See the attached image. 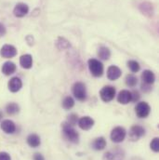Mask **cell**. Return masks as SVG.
<instances>
[{"label": "cell", "mask_w": 159, "mask_h": 160, "mask_svg": "<svg viewBox=\"0 0 159 160\" xmlns=\"http://www.w3.org/2000/svg\"><path fill=\"white\" fill-rule=\"evenodd\" d=\"M62 128L63 134L67 138V140H69L73 143H77L79 142V134L75 129L74 126L68 124L67 122H64V123H62Z\"/></svg>", "instance_id": "obj_1"}, {"label": "cell", "mask_w": 159, "mask_h": 160, "mask_svg": "<svg viewBox=\"0 0 159 160\" xmlns=\"http://www.w3.org/2000/svg\"><path fill=\"white\" fill-rule=\"evenodd\" d=\"M88 69L90 74L95 78H101L103 75L104 67L102 62H100L97 59H89L87 62Z\"/></svg>", "instance_id": "obj_2"}, {"label": "cell", "mask_w": 159, "mask_h": 160, "mask_svg": "<svg viewBox=\"0 0 159 160\" xmlns=\"http://www.w3.org/2000/svg\"><path fill=\"white\" fill-rule=\"evenodd\" d=\"M72 92L77 100L83 102L87 99V88L86 85L82 82H76L73 85Z\"/></svg>", "instance_id": "obj_3"}, {"label": "cell", "mask_w": 159, "mask_h": 160, "mask_svg": "<svg viewBox=\"0 0 159 160\" xmlns=\"http://www.w3.org/2000/svg\"><path fill=\"white\" fill-rule=\"evenodd\" d=\"M100 97L104 102H109L116 97V88L113 86H105L100 91Z\"/></svg>", "instance_id": "obj_4"}, {"label": "cell", "mask_w": 159, "mask_h": 160, "mask_svg": "<svg viewBox=\"0 0 159 160\" xmlns=\"http://www.w3.org/2000/svg\"><path fill=\"white\" fill-rule=\"evenodd\" d=\"M150 112H151V107L145 102H138L136 107H135V113H136L137 117L140 118H147L150 115Z\"/></svg>", "instance_id": "obj_5"}, {"label": "cell", "mask_w": 159, "mask_h": 160, "mask_svg": "<svg viewBox=\"0 0 159 160\" xmlns=\"http://www.w3.org/2000/svg\"><path fill=\"white\" fill-rule=\"evenodd\" d=\"M126 136H127V131L122 127L115 128L111 132V140L116 143L122 142L125 140Z\"/></svg>", "instance_id": "obj_6"}, {"label": "cell", "mask_w": 159, "mask_h": 160, "mask_svg": "<svg viewBox=\"0 0 159 160\" xmlns=\"http://www.w3.org/2000/svg\"><path fill=\"white\" fill-rule=\"evenodd\" d=\"M145 134V129L139 125H134L130 128L129 130V139L133 142L138 141L139 139H141L142 136H144Z\"/></svg>", "instance_id": "obj_7"}, {"label": "cell", "mask_w": 159, "mask_h": 160, "mask_svg": "<svg viewBox=\"0 0 159 160\" xmlns=\"http://www.w3.org/2000/svg\"><path fill=\"white\" fill-rule=\"evenodd\" d=\"M0 55L6 59H11L17 55V49L12 45H4L0 50Z\"/></svg>", "instance_id": "obj_8"}, {"label": "cell", "mask_w": 159, "mask_h": 160, "mask_svg": "<svg viewBox=\"0 0 159 160\" xmlns=\"http://www.w3.org/2000/svg\"><path fill=\"white\" fill-rule=\"evenodd\" d=\"M28 12H29V7L24 3H18L13 9V14L17 18H22L25 15H27Z\"/></svg>", "instance_id": "obj_9"}, {"label": "cell", "mask_w": 159, "mask_h": 160, "mask_svg": "<svg viewBox=\"0 0 159 160\" xmlns=\"http://www.w3.org/2000/svg\"><path fill=\"white\" fill-rule=\"evenodd\" d=\"M122 75V71L118 66L117 65H111L107 69V78L109 80L115 81L120 78Z\"/></svg>", "instance_id": "obj_10"}, {"label": "cell", "mask_w": 159, "mask_h": 160, "mask_svg": "<svg viewBox=\"0 0 159 160\" xmlns=\"http://www.w3.org/2000/svg\"><path fill=\"white\" fill-rule=\"evenodd\" d=\"M22 87V82L21 78L15 77V78H12L11 79L8 81L7 83V88L9 89V91L15 93V92H18Z\"/></svg>", "instance_id": "obj_11"}, {"label": "cell", "mask_w": 159, "mask_h": 160, "mask_svg": "<svg viewBox=\"0 0 159 160\" xmlns=\"http://www.w3.org/2000/svg\"><path fill=\"white\" fill-rule=\"evenodd\" d=\"M1 129L7 134H12L16 131V125L13 121L9 119L3 120L1 123Z\"/></svg>", "instance_id": "obj_12"}, {"label": "cell", "mask_w": 159, "mask_h": 160, "mask_svg": "<svg viewBox=\"0 0 159 160\" xmlns=\"http://www.w3.org/2000/svg\"><path fill=\"white\" fill-rule=\"evenodd\" d=\"M78 126L81 129L83 130H89L93 126H94V120L90 117H83L80 119H78Z\"/></svg>", "instance_id": "obj_13"}, {"label": "cell", "mask_w": 159, "mask_h": 160, "mask_svg": "<svg viewBox=\"0 0 159 160\" xmlns=\"http://www.w3.org/2000/svg\"><path fill=\"white\" fill-rule=\"evenodd\" d=\"M117 102L121 104H127L131 102V91L123 89L117 95Z\"/></svg>", "instance_id": "obj_14"}, {"label": "cell", "mask_w": 159, "mask_h": 160, "mask_svg": "<svg viewBox=\"0 0 159 160\" xmlns=\"http://www.w3.org/2000/svg\"><path fill=\"white\" fill-rule=\"evenodd\" d=\"M1 70L5 76H10L16 72V65L12 62H6L3 63Z\"/></svg>", "instance_id": "obj_15"}, {"label": "cell", "mask_w": 159, "mask_h": 160, "mask_svg": "<svg viewBox=\"0 0 159 160\" xmlns=\"http://www.w3.org/2000/svg\"><path fill=\"white\" fill-rule=\"evenodd\" d=\"M142 83L147 85H152L156 81V76L151 70H144L142 74Z\"/></svg>", "instance_id": "obj_16"}, {"label": "cell", "mask_w": 159, "mask_h": 160, "mask_svg": "<svg viewBox=\"0 0 159 160\" xmlns=\"http://www.w3.org/2000/svg\"><path fill=\"white\" fill-rule=\"evenodd\" d=\"M20 64L24 69H30L33 66V57L30 54H24L20 58Z\"/></svg>", "instance_id": "obj_17"}, {"label": "cell", "mask_w": 159, "mask_h": 160, "mask_svg": "<svg viewBox=\"0 0 159 160\" xmlns=\"http://www.w3.org/2000/svg\"><path fill=\"white\" fill-rule=\"evenodd\" d=\"M27 143L29 146L33 147V148H37L38 147L41 143V141H40V137L37 134H30L28 137H27Z\"/></svg>", "instance_id": "obj_18"}, {"label": "cell", "mask_w": 159, "mask_h": 160, "mask_svg": "<svg viewBox=\"0 0 159 160\" xmlns=\"http://www.w3.org/2000/svg\"><path fill=\"white\" fill-rule=\"evenodd\" d=\"M92 145H93V148L95 150L101 151V150H103L106 147V141H105V139L103 137H99V138L95 139Z\"/></svg>", "instance_id": "obj_19"}, {"label": "cell", "mask_w": 159, "mask_h": 160, "mask_svg": "<svg viewBox=\"0 0 159 160\" xmlns=\"http://www.w3.org/2000/svg\"><path fill=\"white\" fill-rule=\"evenodd\" d=\"M98 56H99L100 59L104 60V61H107L111 57V51L106 47H101L99 48V50H98Z\"/></svg>", "instance_id": "obj_20"}, {"label": "cell", "mask_w": 159, "mask_h": 160, "mask_svg": "<svg viewBox=\"0 0 159 160\" xmlns=\"http://www.w3.org/2000/svg\"><path fill=\"white\" fill-rule=\"evenodd\" d=\"M6 112L9 116H14V115H16V114H18L20 112V107L15 102H9L6 106Z\"/></svg>", "instance_id": "obj_21"}, {"label": "cell", "mask_w": 159, "mask_h": 160, "mask_svg": "<svg viewBox=\"0 0 159 160\" xmlns=\"http://www.w3.org/2000/svg\"><path fill=\"white\" fill-rule=\"evenodd\" d=\"M75 106V100L71 96H67L62 101V107L65 110H70Z\"/></svg>", "instance_id": "obj_22"}, {"label": "cell", "mask_w": 159, "mask_h": 160, "mask_svg": "<svg viewBox=\"0 0 159 160\" xmlns=\"http://www.w3.org/2000/svg\"><path fill=\"white\" fill-rule=\"evenodd\" d=\"M126 84H127V86H128L130 88H134L138 84V79L134 75L129 74L126 77Z\"/></svg>", "instance_id": "obj_23"}, {"label": "cell", "mask_w": 159, "mask_h": 160, "mask_svg": "<svg viewBox=\"0 0 159 160\" xmlns=\"http://www.w3.org/2000/svg\"><path fill=\"white\" fill-rule=\"evenodd\" d=\"M127 67L129 68V70H130L132 73H137V72H139L140 69H141L140 63H139L138 62H136V61H133V60L127 62Z\"/></svg>", "instance_id": "obj_24"}, {"label": "cell", "mask_w": 159, "mask_h": 160, "mask_svg": "<svg viewBox=\"0 0 159 160\" xmlns=\"http://www.w3.org/2000/svg\"><path fill=\"white\" fill-rule=\"evenodd\" d=\"M68 124L72 125V126H76L78 122V117L77 114H71L68 118H67V121H66Z\"/></svg>", "instance_id": "obj_25"}, {"label": "cell", "mask_w": 159, "mask_h": 160, "mask_svg": "<svg viewBox=\"0 0 159 160\" xmlns=\"http://www.w3.org/2000/svg\"><path fill=\"white\" fill-rule=\"evenodd\" d=\"M150 147L151 149L155 152V153H157L159 151V139L158 138H155L151 143H150Z\"/></svg>", "instance_id": "obj_26"}, {"label": "cell", "mask_w": 159, "mask_h": 160, "mask_svg": "<svg viewBox=\"0 0 159 160\" xmlns=\"http://www.w3.org/2000/svg\"><path fill=\"white\" fill-rule=\"evenodd\" d=\"M148 6H145V3H143V4H142L141 5V7H143V9H142V11L144 13V14H147V13H149V15H152L153 14V7H152V5L151 4H147Z\"/></svg>", "instance_id": "obj_27"}, {"label": "cell", "mask_w": 159, "mask_h": 160, "mask_svg": "<svg viewBox=\"0 0 159 160\" xmlns=\"http://www.w3.org/2000/svg\"><path fill=\"white\" fill-rule=\"evenodd\" d=\"M140 93L138 90H133L131 92V102H138L140 99Z\"/></svg>", "instance_id": "obj_28"}, {"label": "cell", "mask_w": 159, "mask_h": 160, "mask_svg": "<svg viewBox=\"0 0 159 160\" xmlns=\"http://www.w3.org/2000/svg\"><path fill=\"white\" fill-rule=\"evenodd\" d=\"M0 160H11V158L7 153L0 152Z\"/></svg>", "instance_id": "obj_29"}, {"label": "cell", "mask_w": 159, "mask_h": 160, "mask_svg": "<svg viewBox=\"0 0 159 160\" xmlns=\"http://www.w3.org/2000/svg\"><path fill=\"white\" fill-rule=\"evenodd\" d=\"M142 89L144 92H148V91H150V90L152 89V88H150V85H147V84L142 83Z\"/></svg>", "instance_id": "obj_30"}, {"label": "cell", "mask_w": 159, "mask_h": 160, "mask_svg": "<svg viewBox=\"0 0 159 160\" xmlns=\"http://www.w3.org/2000/svg\"><path fill=\"white\" fill-rule=\"evenodd\" d=\"M5 35H6V27L2 23H0V37H3Z\"/></svg>", "instance_id": "obj_31"}, {"label": "cell", "mask_w": 159, "mask_h": 160, "mask_svg": "<svg viewBox=\"0 0 159 160\" xmlns=\"http://www.w3.org/2000/svg\"><path fill=\"white\" fill-rule=\"evenodd\" d=\"M33 158H34V160H45L44 157H43L41 154H39V153H37V154H35Z\"/></svg>", "instance_id": "obj_32"}, {"label": "cell", "mask_w": 159, "mask_h": 160, "mask_svg": "<svg viewBox=\"0 0 159 160\" xmlns=\"http://www.w3.org/2000/svg\"><path fill=\"white\" fill-rule=\"evenodd\" d=\"M2 118H3V113H2V112L0 111V120L2 119Z\"/></svg>", "instance_id": "obj_33"}]
</instances>
